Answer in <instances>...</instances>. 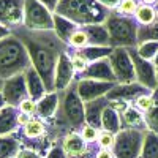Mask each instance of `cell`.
<instances>
[{
  "label": "cell",
  "mask_w": 158,
  "mask_h": 158,
  "mask_svg": "<svg viewBox=\"0 0 158 158\" xmlns=\"http://www.w3.org/2000/svg\"><path fill=\"white\" fill-rule=\"evenodd\" d=\"M11 33L18 36L29 52L32 67L46 87V92H56V70L62 54L70 51L54 30H29L24 25L13 29Z\"/></svg>",
  "instance_id": "6da1fadb"
},
{
  "label": "cell",
  "mask_w": 158,
  "mask_h": 158,
  "mask_svg": "<svg viewBox=\"0 0 158 158\" xmlns=\"http://www.w3.org/2000/svg\"><path fill=\"white\" fill-rule=\"evenodd\" d=\"M111 10L98 3L97 0H60L56 15L67 18L79 27L104 24Z\"/></svg>",
  "instance_id": "7a4b0ae2"
},
{
  "label": "cell",
  "mask_w": 158,
  "mask_h": 158,
  "mask_svg": "<svg viewBox=\"0 0 158 158\" xmlns=\"http://www.w3.org/2000/svg\"><path fill=\"white\" fill-rule=\"evenodd\" d=\"M30 67L32 60L29 52L18 36L11 33L10 36L0 40V81L22 74Z\"/></svg>",
  "instance_id": "3957f363"
},
{
  "label": "cell",
  "mask_w": 158,
  "mask_h": 158,
  "mask_svg": "<svg viewBox=\"0 0 158 158\" xmlns=\"http://www.w3.org/2000/svg\"><path fill=\"white\" fill-rule=\"evenodd\" d=\"M109 33V41L112 48H136L139 24L135 16H125L112 10L104 22Z\"/></svg>",
  "instance_id": "277c9868"
},
{
  "label": "cell",
  "mask_w": 158,
  "mask_h": 158,
  "mask_svg": "<svg viewBox=\"0 0 158 158\" xmlns=\"http://www.w3.org/2000/svg\"><path fill=\"white\" fill-rule=\"evenodd\" d=\"M147 131L122 128L115 135L112 152L115 158H141V150Z\"/></svg>",
  "instance_id": "5b68a950"
},
{
  "label": "cell",
  "mask_w": 158,
  "mask_h": 158,
  "mask_svg": "<svg viewBox=\"0 0 158 158\" xmlns=\"http://www.w3.org/2000/svg\"><path fill=\"white\" fill-rule=\"evenodd\" d=\"M29 30H54V13L40 0H24V22Z\"/></svg>",
  "instance_id": "8992f818"
},
{
  "label": "cell",
  "mask_w": 158,
  "mask_h": 158,
  "mask_svg": "<svg viewBox=\"0 0 158 158\" xmlns=\"http://www.w3.org/2000/svg\"><path fill=\"white\" fill-rule=\"evenodd\" d=\"M111 62V67L114 76L117 79V84H133L136 81L135 65L131 60L128 48H114L111 56L108 57Z\"/></svg>",
  "instance_id": "52a82bcc"
},
{
  "label": "cell",
  "mask_w": 158,
  "mask_h": 158,
  "mask_svg": "<svg viewBox=\"0 0 158 158\" xmlns=\"http://www.w3.org/2000/svg\"><path fill=\"white\" fill-rule=\"evenodd\" d=\"M130 51V56H131V60H133V65H135V71H136V81L144 85L149 90H156L158 89V81H156V73L158 70L155 68L153 62L150 60H146L142 59L136 48H128Z\"/></svg>",
  "instance_id": "ba28073f"
},
{
  "label": "cell",
  "mask_w": 158,
  "mask_h": 158,
  "mask_svg": "<svg viewBox=\"0 0 158 158\" xmlns=\"http://www.w3.org/2000/svg\"><path fill=\"white\" fill-rule=\"evenodd\" d=\"M2 95L6 106H15V108H19V104L25 98H29V90H27V82H25L24 73L3 81Z\"/></svg>",
  "instance_id": "9c48e42d"
},
{
  "label": "cell",
  "mask_w": 158,
  "mask_h": 158,
  "mask_svg": "<svg viewBox=\"0 0 158 158\" xmlns=\"http://www.w3.org/2000/svg\"><path fill=\"white\" fill-rule=\"evenodd\" d=\"M115 85H117L115 82H104V81H97V79L79 77L77 79V94L84 103H89L97 98L106 97Z\"/></svg>",
  "instance_id": "30bf717a"
},
{
  "label": "cell",
  "mask_w": 158,
  "mask_h": 158,
  "mask_svg": "<svg viewBox=\"0 0 158 158\" xmlns=\"http://www.w3.org/2000/svg\"><path fill=\"white\" fill-rule=\"evenodd\" d=\"M24 22V0H0V24L10 30Z\"/></svg>",
  "instance_id": "8fae6325"
},
{
  "label": "cell",
  "mask_w": 158,
  "mask_h": 158,
  "mask_svg": "<svg viewBox=\"0 0 158 158\" xmlns=\"http://www.w3.org/2000/svg\"><path fill=\"white\" fill-rule=\"evenodd\" d=\"M76 71L71 65V57L70 52L67 51L65 54L60 56L59 63H57V70H56V92H62L67 87L71 85V82L74 81Z\"/></svg>",
  "instance_id": "7c38bea8"
},
{
  "label": "cell",
  "mask_w": 158,
  "mask_h": 158,
  "mask_svg": "<svg viewBox=\"0 0 158 158\" xmlns=\"http://www.w3.org/2000/svg\"><path fill=\"white\" fill-rule=\"evenodd\" d=\"M81 77L85 79H97V81H104V82H115L117 84V79L114 76L112 67H111V62L109 59H101L97 62H92L89 65V68L81 74Z\"/></svg>",
  "instance_id": "4fadbf2b"
},
{
  "label": "cell",
  "mask_w": 158,
  "mask_h": 158,
  "mask_svg": "<svg viewBox=\"0 0 158 158\" xmlns=\"http://www.w3.org/2000/svg\"><path fill=\"white\" fill-rule=\"evenodd\" d=\"M109 104H111V101L106 97H101V98H97L94 101L85 103V123L97 128V130H103L101 117H103L104 109Z\"/></svg>",
  "instance_id": "5bb4252c"
},
{
  "label": "cell",
  "mask_w": 158,
  "mask_h": 158,
  "mask_svg": "<svg viewBox=\"0 0 158 158\" xmlns=\"http://www.w3.org/2000/svg\"><path fill=\"white\" fill-rule=\"evenodd\" d=\"M120 120H122V128H130V130H141V131H149L147 122H146V114L136 109L133 104H130L120 112Z\"/></svg>",
  "instance_id": "9a60e30c"
},
{
  "label": "cell",
  "mask_w": 158,
  "mask_h": 158,
  "mask_svg": "<svg viewBox=\"0 0 158 158\" xmlns=\"http://www.w3.org/2000/svg\"><path fill=\"white\" fill-rule=\"evenodd\" d=\"M62 147L68 156H81L84 155L92 144H87L84 138L81 136V131H71L62 139Z\"/></svg>",
  "instance_id": "2e32d148"
},
{
  "label": "cell",
  "mask_w": 158,
  "mask_h": 158,
  "mask_svg": "<svg viewBox=\"0 0 158 158\" xmlns=\"http://www.w3.org/2000/svg\"><path fill=\"white\" fill-rule=\"evenodd\" d=\"M19 108L15 106H5L0 109V136L5 135H13L16 133L19 123H18V115H19Z\"/></svg>",
  "instance_id": "e0dca14e"
},
{
  "label": "cell",
  "mask_w": 158,
  "mask_h": 158,
  "mask_svg": "<svg viewBox=\"0 0 158 158\" xmlns=\"http://www.w3.org/2000/svg\"><path fill=\"white\" fill-rule=\"evenodd\" d=\"M25 76V82H27V90H29V98H32L33 101H40L41 98H44L48 95L46 87L41 81V77L38 76L36 70L33 67H30L27 71L24 73Z\"/></svg>",
  "instance_id": "ac0fdd59"
},
{
  "label": "cell",
  "mask_w": 158,
  "mask_h": 158,
  "mask_svg": "<svg viewBox=\"0 0 158 158\" xmlns=\"http://www.w3.org/2000/svg\"><path fill=\"white\" fill-rule=\"evenodd\" d=\"M59 108V92H51L44 98L38 101V111L35 117H40L43 120H49L56 115Z\"/></svg>",
  "instance_id": "d6986e66"
},
{
  "label": "cell",
  "mask_w": 158,
  "mask_h": 158,
  "mask_svg": "<svg viewBox=\"0 0 158 158\" xmlns=\"http://www.w3.org/2000/svg\"><path fill=\"white\" fill-rule=\"evenodd\" d=\"M84 30H85V33L89 36V46H103V48L111 46L109 33H108V29H106V25H104V24L85 25Z\"/></svg>",
  "instance_id": "ffe728a7"
},
{
  "label": "cell",
  "mask_w": 158,
  "mask_h": 158,
  "mask_svg": "<svg viewBox=\"0 0 158 158\" xmlns=\"http://www.w3.org/2000/svg\"><path fill=\"white\" fill-rule=\"evenodd\" d=\"M22 144L16 133L0 136V158H16Z\"/></svg>",
  "instance_id": "44dd1931"
},
{
  "label": "cell",
  "mask_w": 158,
  "mask_h": 158,
  "mask_svg": "<svg viewBox=\"0 0 158 158\" xmlns=\"http://www.w3.org/2000/svg\"><path fill=\"white\" fill-rule=\"evenodd\" d=\"M79 29V25H76L74 22L68 21L67 18L59 16L54 13V32L57 33V36L62 40L63 43H68V40L71 38V35Z\"/></svg>",
  "instance_id": "7402d4cb"
},
{
  "label": "cell",
  "mask_w": 158,
  "mask_h": 158,
  "mask_svg": "<svg viewBox=\"0 0 158 158\" xmlns=\"http://www.w3.org/2000/svg\"><path fill=\"white\" fill-rule=\"evenodd\" d=\"M101 123H103V130L111 131V133L117 135L122 130V120H120V112L117 109H114L111 104L104 109L103 117H101Z\"/></svg>",
  "instance_id": "603a6c76"
},
{
  "label": "cell",
  "mask_w": 158,
  "mask_h": 158,
  "mask_svg": "<svg viewBox=\"0 0 158 158\" xmlns=\"http://www.w3.org/2000/svg\"><path fill=\"white\" fill-rule=\"evenodd\" d=\"M156 18H158V13H156L155 6H150V5L139 3V6L135 13V19L139 25H150L156 21Z\"/></svg>",
  "instance_id": "cb8c5ba5"
},
{
  "label": "cell",
  "mask_w": 158,
  "mask_h": 158,
  "mask_svg": "<svg viewBox=\"0 0 158 158\" xmlns=\"http://www.w3.org/2000/svg\"><path fill=\"white\" fill-rule=\"evenodd\" d=\"M141 158H158V135L153 131H147L144 138Z\"/></svg>",
  "instance_id": "d4e9b609"
},
{
  "label": "cell",
  "mask_w": 158,
  "mask_h": 158,
  "mask_svg": "<svg viewBox=\"0 0 158 158\" xmlns=\"http://www.w3.org/2000/svg\"><path fill=\"white\" fill-rule=\"evenodd\" d=\"M144 41H158V18L150 25H139L138 30V44Z\"/></svg>",
  "instance_id": "484cf974"
},
{
  "label": "cell",
  "mask_w": 158,
  "mask_h": 158,
  "mask_svg": "<svg viewBox=\"0 0 158 158\" xmlns=\"http://www.w3.org/2000/svg\"><path fill=\"white\" fill-rule=\"evenodd\" d=\"M67 44H68V48H70L71 51L87 48V46H89V36H87L84 27H79V29L71 35V38L68 40V43H67Z\"/></svg>",
  "instance_id": "4316f807"
},
{
  "label": "cell",
  "mask_w": 158,
  "mask_h": 158,
  "mask_svg": "<svg viewBox=\"0 0 158 158\" xmlns=\"http://www.w3.org/2000/svg\"><path fill=\"white\" fill-rule=\"evenodd\" d=\"M136 51H138V54L142 59L153 62L155 56L158 54V41H144V43H139L136 46Z\"/></svg>",
  "instance_id": "83f0119b"
},
{
  "label": "cell",
  "mask_w": 158,
  "mask_h": 158,
  "mask_svg": "<svg viewBox=\"0 0 158 158\" xmlns=\"http://www.w3.org/2000/svg\"><path fill=\"white\" fill-rule=\"evenodd\" d=\"M153 98H155V103L152 109L146 114V122H147L149 131H153V133L158 135V89L153 90Z\"/></svg>",
  "instance_id": "f1b7e54d"
},
{
  "label": "cell",
  "mask_w": 158,
  "mask_h": 158,
  "mask_svg": "<svg viewBox=\"0 0 158 158\" xmlns=\"http://www.w3.org/2000/svg\"><path fill=\"white\" fill-rule=\"evenodd\" d=\"M70 52V57H71V65L76 71V74H82L87 68L90 62L81 54V51H68Z\"/></svg>",
  "instance_id": "f546056e"
},
{
  "label": "cell",
  "mask_w": 158,
  "mask_h": 158,
  "mask_svg": "<svg viewBox=\"0 0 158 158\" xmlns=\"http://www.w3.org/2000/svg\"><path fill=\"white\" fill-rule=\"evenodd\" d=\"M153 103H155V98H153V92H149V94H144V95H141V97H138L133 103V106L136 108V109H139L141 112H144V114H147L150 109H152V106H153Z\"/></svg>",
  "instance_id": "4dcf8cb0"
},
{
  "label": "cell",
  "mask_w": 158,
  "mask_h": 158,
  "mask_svg": "<svg viewBox=\"0 0 158 158\" xmlns=\"http://www.w3.org/2000/svg\"><path fill=\"white\" fill-rule=\"evenodd\" d=\"M97 144L100 149H111L114 147L115 144V135L111 133V131H106V130H101L100 135H98V139H97Z\"/></svg>",
  "instance_id": "1f68e13d"
},
{
  "label": "cell",
  "mask_w": 158,
  "mask_h": 158,
  "mask_svg": "<svg viewBox=\"0 0 158 158\" xmlns=\"http://www.w3.org/2000/svg\"><path fill=\"white\" fill-rule=\"evenodd\" d=\"M138 6H139L138 0H122L120 5L115 8V11L120 13V15H125V16H135Z\"/></svg>",
  "instance_id": "d6a6232c"
},
{
  "label": "cell",
  "mask_w": 158,
  "mask_h": 158,
  "mask_svg": "<svg viewBox=\"0 0 158 158\" xmlns=\"http://www.w3.org/2000/svg\"><path fill=\"white\" fill-rule=\"evenodd\" d=\"M100 131L101 130H97L94 127H90V125H84L82 130H81V136L84 138V141L87 144H97V139H98V135H100Z\"/></svg>",
  "instance_id": "836d02e7"
},
{
  "label": "cell",
  "mask_w": 158,
  "mask_h": 158,
  "mask_svg": "<svg viewBox=\"0 0 158 158\" xmlns=\"http://www.w3.org/2000/svg\"><path fill=\"white\" fill-rule=\"evenodd\" d=\"M19 111L27 114V115H36V111H38V103L33 101L32 98H25L21 104H19Z\"/></svg>",
  "instance_id": "e575fe53"
},
{
  "label": "cell",
  "mask_w": 158,
  "mask_h": 158,
  "mask_svg": "<svg viewBox=\"0 0 158 158\" xmlns=\"http://www.w3.org/2000/svg\"><path fill=\"white\" fill-rule=\"evenodd\" d=\"M46 158H68V155L65 153L62 144H60V146H59V144H54V146H52V149L49 150V153H48Z\"/></svg>",
  "instance_id": "d590c367"
},
{
  "label": "cell",
  "mask_w": 158,
  "mask_h": 158,
  "mask_svg": "<svg viewBox=\"0 0 158 158\" xmlns=\"http://www.w3.org/2000/svg\"><path fill=\"white\" fill-rule=\"evenodd\" d=\"M16 158H46V156L40 155L38 152H35V150H32V149H25V147H22V149L18 152Z\"/></svg>",
  "instance_id": "8d00e7d4"
},
{
  "label": "cell",
  "mask_w": 158,
  "mask_h": 158,
  "mask_svg": "<svg viewBox=\"0 0 158 158\" xmlns=\"http://www.w3.org/2000/svg\"><path fill=\"white\" fill-rule=\"evenodd\" d=\"M97 2L98 3H101L103 6H106L108 10H115L118 5H120V2H122V0H97Z\"/></svg>",
  "instance_id": "74e56055"
},
{
  "label": "cell",
  "mask_w": 158,
  "mask_h": 158,
  "mask_svg": "<svg viewBox=\"0 0 158 158\" xmlns=\"http://www.w3.org/2000/svg\"><path fill=\"white\" fill-rule=\"evenodd\" d=\"M49 11H52V13H56V8H57V5H59V2L60 0H40Z\"/></svg>",
  "instance_id": "f35d334b"
},
{
  "label": "cell",
  "mask_w": 158,
  "mask_h": 158,
  "mask_svg": "<svg viewBox=\"0 0 158 158\" xmlns=\"http://www.w3.org/2000/svg\"><path fill=\"white\" fill-rule=\"evenodd\" d=\"M32 118H33V117L24 114V112H19V115H18V123H19V127H25V125L32 120Z\"/></svg>",
  "instance_id": "ab89813d"
},
{
  "label": "cell",
  "mask_w": 158,
  "mask_h": 158,
  "mask_svg": "<svg viewBox=\"0 0 158 158\" xmlns=\"http://www.w3.org/2000/svg\"><path fill=\"white\" fill-rule=\"evenodd\" d=\"M10 35H11V30H10L8 27H5V25L0 24V40L6 38V36H10Z\"/></svg>",
  "instance_id": "60d3db41"
},
{
  "label": "cell",
  "mask_w": 158,
  "mask_h": 158,
  "mask_svg": "<svg viewBox=\"0 0 158 158\" xmlns=\"http://www.w3.org/2000/svg\"><path fill=\"white\" fill-rule=\"evenodd\" d=\"M139 3H142V5H150V6H155L156 3H158V0H138Z\"/></svg>",
  "instance_id": "b9f144b4"
},
{
  "label": "cell",
  "mask_w": 158,
  "mask_h": 158,
  "mask_svg": "<svg viewBox=\"0 0 158 158\" xmlns=\"http://www.w3.org/2000/svg\"><path fill=\"white\" fill-rule=\"evenodd\" d=\"M5 106H6V103H5V100H3L2 92H0V109H2V108H5Z\"/></svg>",
  "instance_id": "7bdbcfd3"
},
{
  "label": "cell",
  "mask_w": 158,
  "mask_h": 158,
  "mask_svg": "<svg viewBox=\"0 0 158 158\" xmlns=\"http://www.w3.org/2000/svg\"><path fill=\"white\" fill-rule=\"evenodd\" d=\"M153 65H155V68L158 70V54L155 56V59H153Z\"/></svg>",
  "instance_id": "ee69618b"
},
{
  "label": "cell",
  "mask_w": 158,
  "mask_h": 158,
  "mask_svg": "<svg viewBox=\"0 0 158 158\" xmlns=\"http://www.w3.org/2000/svg\"><path fill=\"white\" fill-rule=\"evenodd\" d=\"M2 87H3V81H0V92H2Z\"/></svg>",
  "instance_id": "f6af8a7d"
},
{
  "label": "cell",
  "mask_w": 158,
  "mask_h": 158,
  "mask_svg": "<svg viewBox=\"0 0 158 158\" xmlns=\"http://www.w3.org/2000/svg\"><path fill=\"white\" fill-rule=\"evenodd\" d=\"M155 10H156V13H158V3H156V5H155Z\"/></svg>",
  "instance_id": "bcb514c9"
},
{
  "label": "cell",
  "mask_w": 158,
  "mask_h": 158,
  "mask_svg": "<svg viewBox=\"0 0 158 158\" xmlns=\"http://www.w3.org/2000/svg\"><path fill=\"white\" fill-rule=\"evenodd\" d=\"M156 81H158V73H156Z\"/></svg>",
  "instance_id": "7dc6e473"
}]
</instances>
